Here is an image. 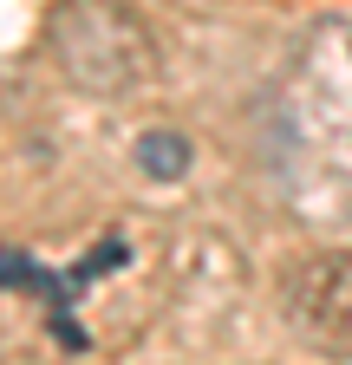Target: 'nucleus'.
I'll list each match as a JSON object with an SVG mask.
<instances>
[{
  "label": "nucleus",
  "instance_id": "f257e3e1",
  "mask_svg": "<svg viewBox=\"0 0 352 365\" xmlns=\"http://www.w3.org/2000/svg\"><path fill=\"white\" fill-rule=\"evenodd\" d=\"M46 53L92 98H130L163 66L157 33L118 0H59L46 14Z\"/></svg>",
  "mask_w": 352,
  "mask_h": 365
},
{
  "label": "nucleus",
  "instance_id": "f03ea898",
  "mask_svg": "<svg viewBox=\"0 0 352 365\" xmlns=\"http://www.w3.org/2000/svg\"><path fill=\"white\" fill-rule=\"evenodd\" d=\"M287 319L306 346L352 359V248L346 255H314L287 281Z\"/></svg>",
  "mask_w": 352,
  "mask_h": 365
},
{
  "label": "nucleus",
  "instance_id": "7ed1b4c3",
  "mask_svg": "<svg viewBox=\"0 0 352 365\" xmlns=\"http://www.w3.org/2000/svg\"><path fill=\"white\" fill-rule=\"evenodd\" d=\"M130 157H138V170L150 176V182H183L190 176V137L183 130H170V124H157V130H144L138 144H130Z\"/></svg>",
  "mask_w": 352,
  "mask_h": 365
},
{
  "label": "nucleus",
  "instance_id": "20e7f679",
  "mask_svg": "<svg viewBox=\"0 0 352 365\" xmlns=\"http://www.w3.org/2000/svg\"><path fill=\"white\" fill-rule=\"evenodd\" d=\"M0 287H26V294H46L53 300V313H66V281H53L39 261H26V255H14V248H0Z\"/></svg>",
  "mask_w": 352,
  "mask_h": 365
},
{
  "label": "nucleus",
  "instance_id": "39448f33",
  "mask_svg": "<svg viewBox=\"0 0 352 365\" xmlns=\"http://www.w3.org/2000/svg\"><path fill=\"white\" fill-rule=\"evenodd\" d=\"M111 267H124V242H118V235H111V242H98L92 255H85V261H78V274H72V281H66V287L78 294L85 281H98V274H111Z\"/></svg>",
  "mask_w": 352,
  "mask_h": 365
},
{
  "label": "nucleus",
  "instance_id": "423d86ee",
  "mask_svg": "<svg viewBox=\"0 0 352 365\" xmlns=\"http://www.w3.org/2000/svg\"><path fill=\"white\" fill-rule=\"evenodd\" d=\"M53 333H59V339H66V346H72V352H78V346H85V327H72V319H66V313H53Z\"/></svg>",
  "mask_w": 352,
  "mask_h": 365
}]
</instances>
